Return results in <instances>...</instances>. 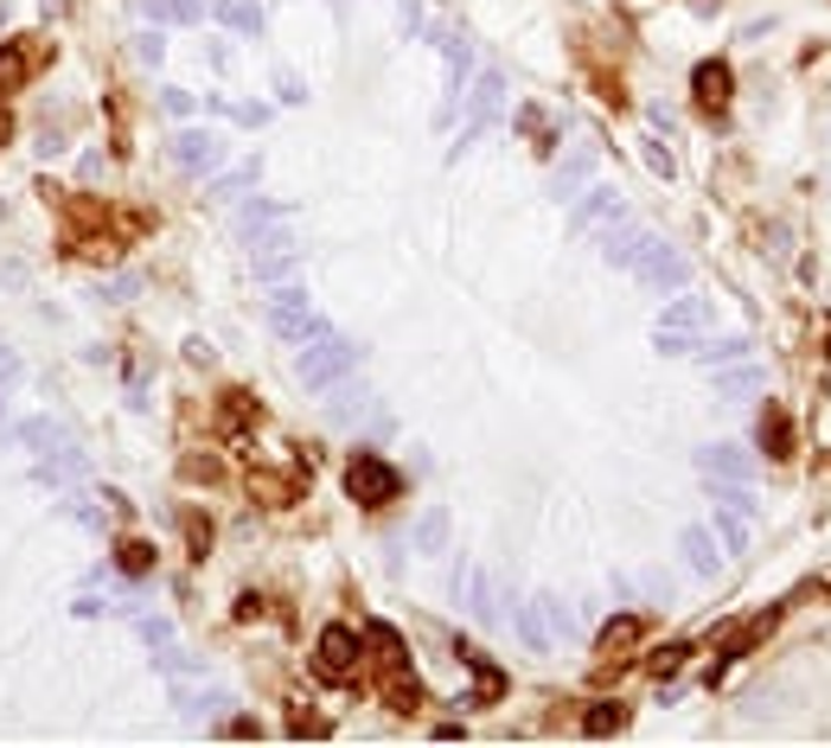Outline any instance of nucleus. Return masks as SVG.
I'll use <instances>...</instances> for the list:
<instances>
[{
	"label": "nucleus",
	"mask_w": 831,
	"mask_h": 748,
	"mask_svg": "<svg viewBox=\"0 0 831 748\" xmlns=\"http://www.w3.org/2000/svg\"><path fill=\"white\" fill-rule=\"evenodd\" d=\"M717 531H723V543H729V550H742V543H749V531H742V525H735V518H723V525H717Z\"/></svg>",
	"instance_id": "aec40b11"
},
{
	"label": "nucleus",
	"mask_w": 831,
	"mask_h": 748,
	"mask_svg": "<svg viewBox=\"0 0 831 748\" xmlns=\"http://www.w3.org/2000/svg\"><path fill=\"white\" fill-rule=\"evenodd\" d=\"M218 736H224V742H257V736H262V722H257V717H231L224 729H218Z\"/></svg>",
	"instance_id": "f3484780"
},
{
	"label": "nucleus",
	"mask_w": 831,
	"mask_h": 748,
	"mask_svg": "<svg viewBox=\"0 0 831 748\" xmlns=\"http://www.w3.org/2000/svg\"><path fill=\"white\" fill-rule=\"evenodd\" d=\"M691 557H698V569H717V550H710V538H703V531H691Z\"/></svg>",
	"instance_id": "6ab92c4d"
},
{
	"label": "nucleus",
	"mask_w": 831,
	"mask_h": 748,
	"mask_svg": "<svg viewBox=\"0 0 831 748\" xmlns=\"http://www.w3.org/2000/svg\"><path fill=\"white\" fill-rule=\"evenodd\" d=\"M614 729H627V704H621V697H608V704H595V710L582 717V736H614Z\"/></svg>",
	"instance_id": "9d476101"
},
{
	"label": "nucleus",
	"mask_w": 831,
	"mask_h": 748,
	"mask_svg": "<svg viewBox=\"0 0 831 748\" xmlns=\"http://www.w3.org/2000/svg\"><path fill=\"white\" fill-rule=\"evenodd\" d=\"M684 652H691V646H684V640L659 646V652H652V659H647V671H652V678H678V666H684Z\"/></svg>",
	"instance_id": "4468645a"
},
{
	"label": "nucleus",
	"mask_w": 831,
	"mask_h": 748,
	"mask_svg": "<svg viewBox=\"0 0 831 748\" xmlns=\"http://www.w3.org/2000/svg\"><path fill=\"white\" fill-rule=\"evenodd\" d=\"M640 634H647V620H640V615L608 620V627H601V652H621V646H633Z\"/></svg>",
	"instance_id": "f8f14e48"
},
{
	"label": "nucleus",
	"mask_w": 831,
	"mask_h": 748,
	"mask_svg": "<svg viewBox=\"0 0 831 748\" xmlns=\"http://www.w3.org/2000/svg\"><path fill=\"white\" fill-rule=\"evenodd\" d=\"M454 652H461V659L473 666V697H468V704H499V691H505V671H499L493 659L480 652V646H468V640L454 646Z\"/></svg>",
	"instance_id": "1a4fd4ad"
},
{
	"label": "nucleus",
	"mask_w": 831,
	"mask_h": 748,
	"mask_svg": "<svg viewBox=\"0 0 831 748\" xmlns=\"http://www.w3.org/2000/svg\"><path fill=\"white\" fill-rule=\"evenodd\" d=\"M825 359H831V339H825Z\"/></svg>",
	"instance_id": "4be33fe9"
},
{
	"label": "nucleus",
	"mask_w": 831,
	"mask_h": 748,
	"mask_svg": "<svg viewBox=\"0 0 831 748\" xmlns=\"http://www.w3.org/2000/svg\"><path fill=\"white\" fill-rule=\"evenodd\" d=\"M180 531H186V543H192V557H206V550H211V518L180 512Z\"/></svg>",
	"instance_id": "2eb2a0df"
},
{
	"label": "nucleus",
	"mask_w": 831,
	"mask_h": 748,
	"mask_svg": "<svg viewBox=\"0 0 831 748\" xmlns=\"http://www.w3.org/2000/svg\"><path fill=\"white\" fill-rule=\"evenodd\" d=\"M384 704L397 710V717H416V710H422V678H416L403 659H397V666H384Z\"/></svg>",
	"instance_id": "6e6552de"
},
{
	"label": "nucleus",
	"mask_w": 831,
	"mask_h": 748,
	"mask_svg": "<svg viewBox=\"0 0 831 748\" xmlns=\"http://www.w3.org/2000/svg\"><path fill=\"white\" fill-rule=\"evenodd\" d=\"M313 678L320 685H352L359 678V634L346 620L320 627V640H313Z\"/></svg>",
	"instance_id": "20e7f679"
},
{
	"label": "nucleus",
	"mask_w": 831,
	"mask_h": 748,
	"mask_svg": "<svg viewBox=\"0 0 831 748\" xmlns=\"http://www.w3.org/2000/svg\"><path fill=\"white\" fill-rule=\"evenodd\" d=\"M52 64V39L46 32H20V39H0V97L27 90L39 71Z\"/></svg>",
	"instance_id": "7ed1b4c3"
},
{
	"label": "nucleus",
	"mask_w": 831,
	"mask_h": 748,
	"mask_svg": "<svg viewBox=\"0 0 831 748\" xmlns=\"http://www.w3.org/2000/svg\"><path fill=\"white\" fill-rule=\"evenodd\" d=\"M257 397H250V390H224V397H218V436H250V429H257Z\"/></svg>",
	"instance_id": "0eeeda50"
},
{
	"label": "nucleus",
	"mask_w": 831,
	"mask_h": 748,
	"mask_svg": "<svg viewBox=\"0 0 831 748\" xmlns=\"http://www.w3.org/2000/svg\"><path fill=\"white\" fill-rule=\"evenodd\" d=\"M364 640L378 646V666H397V659H403V634H397L390 620H371V627H364Z\"/></svg>",
	"instance_id": "9b49d317"
},
{
	"label": "nucleus",
	"mask_w": 831,
	"mask_h": 748,
	"mask_svg": "<svg viewBox=\"0 0 831 748\" xmlns=\"http://www.w3.org/2000/svg\"><path fill=\"white\" fill-rule=\"evenodd\" d=\"M116 564L129 569V576H148V569H154V543H148V538H122V543H116Z\"/></svg>",
	"instance_id": "ddd939ff"
},
{
	"label": "nucleus",
	"mask_w": 831,
	"mask_h": 748,
	"mask_svg": "<svg viewBox=\"0 0 831 748\" xmlns=\"http://www.w3.org/2000/svg\"><path fill=\"white\" fill-rule=\"evenodd\" d=\"M64 243H71V257H90V262H109L129 237L109 225V211L97 206V199H78L71 206V231H64Z\"/></svg>",
	"instance_id": "f03ea898"
},
{
	"label": "nucleus",
	"mask_w": 831,
	"mask_h": 748,
	"mask_svg": "<svg viewBox=\"0 0 831 748\" xmlns=\"http://www.w3.org/2000/svg\"><path fill=\"white\" fill-rule=\"evenodd\" d=\"M754 436H761V448H768V461H793V416L780 410L774 397H768V410H761V422H754Z\"/></svg>",
	"instance_id": "423d86ee"
},
{
	"label": "nucleus",
	"mask_w": 831,
	"mask_h": 748,
	"mask_svg": "<svg viewBox=\"0 0 831 748\" xmlns=\"http://www.w3.org/2000/svg\"><path fill=\"white\" fill-rule=\"evenodd\" d=\"M710 467H723V473H735V480H742V473H749V461H742V455H735V448H710Z\"/></svg>",
	"instance_id": "a211bd4d"
},
{
	"label": "nucleus",
	"mask_w": 831,
	"mask_h": 748,
	"mask_svg": "<svg viewBox=\"0 0 831 748\" xmlns=\"http://www.w3.org/2000/svg\"><path fill=\"white\" fill-rule=\"evenodd\" d=\"M691 97H698L703 116H723L729 97H735V71H729L723 58H703L698 71H691Z\"/></svg>",
	"instance_id": "39448f33"
},
{
	"label": "nucleus",
	"mask_w": 831,
	"mask_h": 748,
	"mask_svg": "<svg viewBox=\"0 0 831 748\" xmlns=\"http://www.w3.org/2000/svg\"><path fill=\"white\" fill-rule=\"evenodd\" d=\"M288 736H294V742H308V736H333V722H327V717H308V710H294V717H288Z\"/></svg>",
	"instance_id": "dca6fc26"
},
{
	"label": "nucleus",
	"mask_w": 831,
	"mask_h": 748,
	"mask_svg": "<svg viewBox=\"0 0 831 748\" xmlns=\"http://www.w3.org/2000/svg\"><path fill=\"white\" fill-rule=\"evenodd\" d=\"M7 141H13V116H7V109H0V148H7Z\"/></svg>",
	"instance_id": "412c9836"
},
{
	"label": "nucleus",
	"mask_w": 831,
	"mask_h": 748,
	"mask_svg": "<svg viewBox=\"0 0 831 748\" xmlns=\"http://www.w3.org/2000/svg\"><path fill=\"white\" fill-rule=\"evenodd\" d=\"M346 492L359 499L364 512H384L390 499H403V473L384 461V455H371V448H359L352 461H346Z\"/></svg>",
	"instance_id": "f257e3e1"
}]
</instances>
